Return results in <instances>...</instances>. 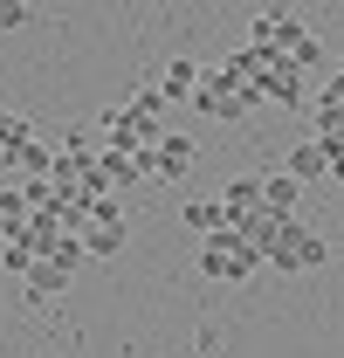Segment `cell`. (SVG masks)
Wrapping results in <instances>:
<instances>
[{"instance_id": "15", "label": "cell", "mask_w": 344, "mask_h": 358, "mask_svg": "<svg viewBox=\"0 0 344 358\" xmlns=\"http://www.w3.org/2000/svg\"><path fill=\"white\" fill-rule=\"evenodd\" d=\"M179 214H186V227H193V234H220V200H186Z\"/></svg>"}, {"instance_id": "4", "label": "cell", "mask_w": 344, "mask_h": 358, "mask_svg": "<svg viewBox=\"0 0 344 358\" xmlns=\"http://www.w3.org/2000/svg\"><path fill=\"white\" fill-rule=\"evenodd\" d=\"M76 241H83V255H117V248H124V207H117L110 193H96Z\"/></svg>"}, {"instance_id": "2", "label": "cell", "mask_w": 344, "mask_h": 358, "mask_svg": "<svg viewBox=\"0 0 344 358\" xmlns=\"http://www.w3.org/2000/svg\"><path fill=\"white\" fill-rule=\"evenodd\" d=\"M261 262L282 268V275H296V268H324V262H331V241H317L303 221H275V227H268V241H261Z\"/></svg>"}, {"instance_id": "11", "label": "cell", "mask_w": 344, "mask_h": 358, "mask_svg": "<svg viewBox=\"0 0 344 358\" xmlns=\"http://www.w3.org/2000/svg\"><path fill=\"white\" fill-rule=\"evenodd\" d=\"M282 173H289V179L303 186V179H324V173H331V159H324V145H317V138H303V145H289Z\"/></svg>"}, {"instance_id": "12", "label": "cell", "mask_w": 344, "mask_h": 358, "mask_svg": "<svg viewBox=\"0 0 344 358\" xmlns=\"http://www.w3.org/2000/svg\"><path fill=\"white\" fill-rule=\"evenodd\" d=\"M0 262H7V275L28 282V275L42 268V248H35V241H0Z\"/></svg>"}, {"instance_id": "3", "label": "cell", "mask_w": 344, "mask_h": 358, "mask_svg": "<svg viewBox=\"0 0 344 358\" xmlns=\"http://www.w3.org/2000/svg\"><path fill=\"white\" fill-rule=\"evenodd\" d=\"M255 268H261V255L241 241V234H227V227L200 241V275H214V282H248Z\"/></svg>"}, {"instance_id": "14", "label": "cell", "mask_w": 344, "mask_h": 358, "mask_svg": "<svg viewBox=\"0 0 344 358\" xmlns=\"http://www.w3.org/2000/svg\"><path fill=\"white\" fill-rule=\"evenodd\" d=\"M62 289H69V268H55V262H42L35 275H28V296H35V303H55Z\"/></svg>"}, {"instance_id": "6", "label": "cell", "mask_w": 344, "mask_h": 358, "mask_svg": "<svg viewBox=\"0 0 344 358\" xmlns=\"http://www.w3.org/2000/svg\"><path fill=\"white\" fill-rule=\"evenodd\" d=\"M186 173H193V138L166 131L159 145H152V186H179Z\"/></svg>"}, {"instance_id": "10", "label": "cell", "mask_w": 344, "mask_h": 358, "mask_svg": "<svg viewBox=\"0 0 344 358\" xmlns=\"http://www.w3.org/2000/svg\"><path fill=\"white\" fill-rule=\"evenodd\" d=\"M296 200H303V186L289 173H261V207H268L275 221H296Z\"/></svg>"}, {"instance_id": "1", "label": "cell", "mask_w": 344, "mask_h": 358, "mask_svg": "<svg viewBox=\"0 0 344 358\" xmlns=\"http://www.w3.org/2000/svg\"><path fill=\"white\" fill-rule=\"evenodd\" d=\"M248 42H255V48H268V55H282V62H289L296 76L324 62V42H317V35L303 28L296 14H282V7H261L255 21H248Z\"/></svg>"}, {"instance_id": "13", "label": "cell", "mask_w": 344, "mask_h": 358, "mask_svg": "<svg viewBox=\"0 0 344 358\" xmlns=\"http://www.w3.org/2000/svg\"><path fill=\"white\" fill-rule=\"evenodd\" d=\"M35 124H28V117H21V110H0V159H7V152H21V145H35Z\"/></svg>"}, {"instance_id": "5", "label": "cell", "mask_w": 344, "mask_h": 358, "mask_svg": "<svg viewBox=\"0 0 344 358\" xmlns=\"http://www.w3.org/2000/svg\"><path fill=\"white\" fill-rule=\"evenodd\" d=\"M193 103H200L207 117H248V110H255V96H248L241 83H227L220 69H207V76H200V90H193Z\"/></svg>"}, {"instance_id": "9", "label": "cell", "mask_w": 344, "mask_h": 358, "mask_svg": "<svg viewBox=\"0 0 344 358\" xmlns=\"http://www.w3.org/2000/svg\"><path fill=\"white\" fill-rule=\"evenodd\" d=\"M255 103H282V110H289V103H303V76L282 62V55L268 62V76L255 83Z\"/></svg>"}, {"instance_id": "8", "label": "cell", "mask_w": 344, "mask_h": 358, "mask_svg": "<svg viewBox=\"0 0 344 358\" xmlns=\"http://www.w3.org/2000/svg\"><path fill=\"white\" fill-rule=\"evenodd\" d=\"M200 76H207V69H200V62H193V55H172L166 62V76H159V96H166V103H193V90H200Z\"/></svg>"}, {"instance_id": "7", "label": "cell", "mask_w": 344, "mask_h": 358, "mask_svg": "<svg viewBox=\"0 0 344 358\" xmlns=\"http://www.w3.org/2000/svg\"><path fill=\"white\" fill-rule=\"evenodd\" d=\"M35 234V200L28 186H0V241H28Z\"/></svg>"}, {"instance_id": "16", "label": "cell", "mask_w": 344, "mask_h": 358, "mask_svg": "<svg viewBox=\"0 0 344 358\" xmlns=\"http://www.w3.org/2000/svg\"><path fill=\"white\" fill-rule=\"evenodd\" d=\"M21 21H28V7L21 0H0V28H21Z\"/></svg>"}]
</instances>
